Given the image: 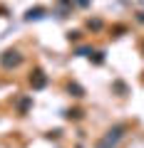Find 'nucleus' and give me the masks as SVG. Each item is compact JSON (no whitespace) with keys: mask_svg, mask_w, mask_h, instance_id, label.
I'll use <instances>...</instances> for the list:
<instances>
[{"mask_svg":"<svg viewBox=\"0 0 144 148\" xmlns=\"http://www.w3.org/2000/svg\"><path fill=\"white\" fill-rule=\"evenodd\" d=\"M20 52H15V49H10V52H5V57L0 59L3 62V67H15V64H20Z\"/></svg>","mask_w":144,"mask_h":148,"instance_id":"obj_1","label":"nucleus"},{"mask_svg":"<svg viewBox=\"0 0 144 148\" xmlns=\"http://www.w3.org/2000/svg\"><path fill=\"white\" fill-rule=\"evenodd\" d=\"M42 8H35V10H30V12H27V20H40V17H42Z\"/></svg>","mask_w":144,"mask_h":148,"instance_id":"obj_2","label":"nucleus"},{"mask_svg":"<svg viewBox=\"0 0 144 148\" xmlns=\"http://www.w3.org/2000/svg\"><path fill=\"white\" fill-rule=\"evenodd\" d=\"M42 84H45V77L38 72V77H35V86H42Z\"/></svg>","mask_w":144,"mask_h":148,"instance_id":"obj_3","label":"nucleus"}]
</instances>
